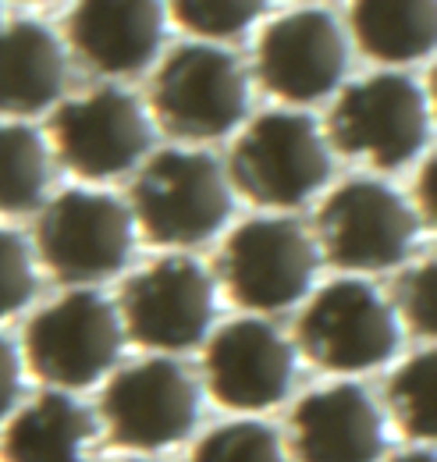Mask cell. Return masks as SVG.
Listing matches in <instances>:
<instances>
[{
	"instance_id": "6",
	"label": "cell",
	"mask_w": 437,
	"mask_h": 462,
	"mask_svg": "<svg viewBox=\"0 0 437 462\" xmlns=\"http://www.w3.org/2000/svg\"><path fill=\"white\" fill-rule=\"evenodd\" d=\"M218 274L246 310H284L302 299L317 274V249L299 221H246L224 242Z\"/></svg>"
},
{
	"instance_id": "11",
	"label": "cell",
	"mask_w": 437,
	"mask_h": 462,
	"mask_svg": "<svg viewBox=\"0 0 437 462\" xmlns=\"http://www.w3.org/2000/svg\"><path fill=\"white\" fill-rule=\"evenodd\" d=\"M132 342L146 348H192L214 320V282L189 256H164L121 289Z\"/></svg>"
},
{
	"instance_id": "1",
	"label": "cell",
	"mask_w": 437,
	"mask_h": 462,
	"mask_svg": "<svg viewBox=\"0 0 437 462\" xmlns=\"http://www.w3.org/2000/svg\"><path fill=\"white\" fill-rule=\"evenodd\" d=\"M139 228L153 245H196L231 217V192L210 153H157L132 185Z\"/></svg>"
},
{
	"instance_id": "5",
	"label": "cell",
	"mask_w": 437,
	"mask_h": 462,
	"mask_svg": "<svg viewBox=\"0 0 437 462\" xmlns=\"http://www.w3.org/2000/svg\"><path fill=\"white\" fill-rule=\"evenodd\" d=\"M36 242L54 278L100 282L117 274L132 253V210L107 192L68 189L43 210Z\"/></svg>"
},
{
	"instance_id": "21",
	"label": "cell",
	"mask_w": 437,
	"mask_h": 462,
	"mask_svg": "<svg viewBox=\"0 0 437 462\" xmlns=\"http://www.w3.org/2000/svg\"><path fill=\"white\" fill-rule=\"evenodd\" d=\"M437 352L427 348L420 356H413L387 384V402L391 412L402 427L405 438H420V441H434L437 438Z\"/></svg>"
},
{
	"instance_id": "23",
	"label": "cell",
	"mask_w": 437,
	"mask_h": 462,
	"mask_svg": "<svg viewBox=\"0 0 437 462\" xmlns=\"http://www.w3.org/2000/svg\"><path fill=\"white\" fill-rule=\"evenodd\" d=\"M264 11H267L264 0H178L171 4V14L178 25H185L196 36H210V40L242 32Z\"/></svg>"
},
{
	"instance_id": "14",
	"label": "cell",
	"mask_w": 437,
	"mask_h": 462,
	"mask_svg": "<svg viewBox=\"0 0 437 462\" xmlns=\"http://www.w3.org/2000/svg\"><path fill=\"white\" fill-rule=\"evenodd\" d=\"M207 384L224 409H267L288 395L295 352L264 320H235L207 346Z\"/></svg>"
},
{
	"instance_id": "12",
	"label": "cell",
	"mask_w": 437,
	"mask_h": 462,
	"mask_svg": "<svg viewBox=\"0 0 437 462\" xmlns=\"http://www.w3.org/2000/svg\"><path fill=\"white\" fill-rule=\"evenodd\" d=\"M51 132L60 164L89 181L128 171L153 143L143 104L117 86L64 104L51 121Z\"/></svg>"
},
{
	"instance_id": "2",
	"label": "cell",
	"mask_w": 437,
	"mask_h": 462,
	"mask_svg": "<svg viewBox=\"0 0 437 462\" xmlns=\"http://www.w3.org/2000/svg\"><path fill=\"white\" fill-rule=\"evenodd\" d=\"M328 135L345 157H370L377 168H402L427 146V97L409 75H374L338 97Z\"/></svg>"
},
{
	"instance_id": "7",
	"label": "cell",
	"mask_w": 437,
	"mask_h": 462,
	"mask_svg": "<svg viewBox=\"0 0 437 462\" xmlns=\"http://www.w3.org/2000/svg\"><path fill=\"white\" fill-rule=\"evenodd\" d=\"M121 352V320L100 291H71L25 328V356L36 377L86 388Z\"/></svg>"
},
{
	"instance_id": "9",
	"label": "cell",
	"mask_w": 437,
	"mask_h": 462,
	"mask_svg": "<svg viewBox=\"0 0 437 462\" xmlns=\"http://www.w3.org/2000/svg\"><path fill=\"white\" fill-rule=\"evenodd\" d=\"M100 409L114 445L153 452L181 441L196 427L200 388L181 363L146 359L110 381Z\"/></svg>"
},
{
	"instance_id": "13",
	"label": "cell",
	"mask_w": 437,
	"mask_h": 462,
	"mask_svg": "<svg viewBox=\"0 0 437 462\" xmlns=\"http://www.w3.org/2000/svg\"><path fill=\"white\" fill-rule=\"evenodd\" d=\"M349 47L328 11H295L277 18L260 40L256 75L274 97L310 104L345 75Z\"/></svg>"
},
{
	"instance_id": "8",
	"label": "cell",
	"mask_w": 437,
	"mask_h": 462,
	"mask_svg": "<svg viewBox=\"0 0 437 462\" xmlns=\"http://www.w3.org/2000/svg\"><path fill=\"white\" fill-rule=\"evenodd\" d=\"M299 348L324 370L381 366L398 348L391 306L367 282H330L299 317Z\"/></svg>"
},
{
	"instance_id": "10",
	"label": "cell",
	"mask_w": 437,
	"mask_h": 462,
	"mask_svg": "<svg viewBox=\"0 0 437 462\" xmlns=\"http://www.w3.org/2000/svg\"><path fill=\"white\" fill-rule=\"evenodd\" d=\"M317 231L334 267L384 271L405 260L420 221L395 189L381 181H349L321 207Z\"/></svg>"
},
{
	"instance_id": "20",
	"label": "cell",
	"mask_w": 437,
	"mask_h": 462,
	"mask_svg": "<svg viewBox=\"0 0 437 462\" xmlns=\"http://www.w3.org/2000/svg\"><path fill=\"white\" fill-rule=\"evenodd\" d=\"M47 146L29 125H0V214L33 210L47 189Z\"/></svg>"
},
{
	"instance_id": "18",
	"label": "cell",
	"mask_w": 437,
	"mask_h": 462,
	"mask_svg": "<svg viewBox=\"0 0 437 462\" xmlns=\"http://www.w3.org/2000/svg\"><path fill=\"white\" fill-rule=\"evenodd\" d=\"M93 434V416L86 405L64 392H43L29 409H22L4 430V459L18 462H64L75 459L79 445Z\"/></svg>"
},
{
	"instance_id": "19",
	"label": "cell",
	"mask_w": 437,
	"mask_h": 462,
	"mask_svg": "<svg viewBox=\"0 0 437 462\" xmlns=\"http://www.w3.org/2000/svg\"><path fill=\"white\" fill-rule=\"evenodd\" d=\"M352 32L359 47L377 60L427 58L437 43V4L431 0H395V4H356Z\"/></svg>"
},
{
	"instance_id": "4",
	"label": "cell",
	"mask_w": 437,
	"mask_h": 462,
	"mask_svg": "<svg viewBox=\"0 0 437 462\" xmlns=\"http://www.w3.org/2000/svg\"><path fill=\"white\" fill-rule=\"evenodd\" d=\"M246 104V71L218 47H178L153 79V111L178 139H218L242 121Z\"/></svg>"
},
{
	"instance_id": "3",
	"label": "cell",
	"mask_w": 437,
	"mask_h": 462,
	"mask_svg": "<svg viewBox=\"0 0 437 462\" xmlns=\"http://www.w3.org/2000/svg\"><path fill=\"white\" fill-rule=\"evenodd\" d=\"M330 174L317 121L295 111L256 117L231 150V181L260 207H295Z\"/></svg>"
},
{
	"instance_id": "16",
	"label": "cell",
	"mask_w": 437,
	"mask_h": 462,
	"mask_svg": "<svg viewBox=\"0 0 437 462\" xmlns=\"http://www.w3.org/2000/svg\"><path fill=\"white\" fill-rule=\"evenodd\" d=\"M381 412L359 384H334L292 412V452L313 462H367L381 456Z\"/></svg>"
},
{
	"instance_id": "25",
	"label": "cell",
	"mask_w": 437,
	"mask_h": 462,
	"mask_svg": "<svg viewBox=\"0 0 437 462\" xmlns=\"http://www.w3.org/2000/svg\"><path fill=\"white\" fill-rule=\"evenodd\" d=\"M36 291L33 256L18 231L0 228V317L22 310Z\"/></svg>"
},
{
	"instance_id": "17",
	"label": "cell",
	"mask_w": 437,
	"mask_h": 462,
	"mask_svg": "<svg viewBox=\"0 0 437 462\" xmlns=\"http://www.w3.org/2000/svg\"><path fill=\"white\" fill-rule=\"evenodd\" d=\"M64 86V51L40 22L0 29V115H33L57 100Z\"/></svg>"
},
{
	"instance_id": "27",
	"label": "cell",
	"mask_w": 437,
	"mask_h": 462,
	"mask_svg": "<svg viewBox=\"0 0 437 462\" xmlns=\"http://www.w3.org/2000/svg\"><path fill=\"white\" fill-rule=\"evenodd\" d=\"M434 178H437V161L431 157L420 171V181H416V203L423 210V221L434 225L437 221V196H434Z\"/></svg>"
},
{
	"instance_id": "26",
	"label": "cell",
	"mask_w": 437,
	"mask_h": 462,
	"mask_svg": "<svg viewBox=\"0 0 437 462\" xmlns=\"http://www.w3.org/2000/svg\"><path fill=\"white\" fill-rule=\"evenodd\" d=\"M18 381H22V374H18V352L0 335V416L18 399Z\"/></svg>"
},
{
	"instance_id": "15",
	"label": "cell",
	"mask_w": 437,
	"mask_h": 462,
	"mask_svg": "<svg viewBox=\"0 0 437 462\" xmlns=\"http://www.w3.org/2000/svg\"><path fill=\"white\" fill-rule=\"evenodd\" d=\"M164 36V7L153 0H89L68 14L75 54L104 75L143 71Z\"/></svg>"
},
{
	"instance_id": "22",
	"label": "cell",
	"mask_w": 437,
	"mask_h": 462,
	"mask_svg": "<svg viewBox=\"0 0 437 462\" xmlns=\"http://www.w3.org/2000/svg\"><path fill=\"white\" fill-rule=\"evenodd\" d=\"M196 459L203 462H277L281 459V441L267 423L256 420H238L224 423L214 434H207L196 445Z\"/></svg>"
},
{
	"instance_id": "24",
	"label": "cell",
	"mask_w": 437,
	"mask_h": 462,
	"mask_svg": "<svg viewBox=\"0 0 437 462\" xmlns=\"http://www.w3.org/2000/svg\"><path fill=\"white\" fill-rule=\"evenodd\" d=\"M395 302L398 313L409 320V328L423 338L437 335V263L423 260L416 267H409L398 282H395Z\"/></svg>"
}]
</instances>
